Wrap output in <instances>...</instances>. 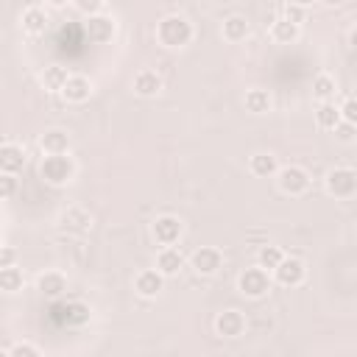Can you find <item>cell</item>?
<instances>
[{
	"label": "cell",
	"instance_id": "cell-1",
	"mask_svg": "<svg viewBox=\"0 0 357 357\" xmlns=\"http://www.w3.org/2000/svg\"><path fill=\"white\" fill-rule=\"evenodd\" d=\"M156 39L165 47H184L192 42V25L181 14H167L156 22Z\"/></svg>",
	"mask_w": 357,
	"mask_h": 357
},
{
	"label": "cell",
	"instance_id": "cell-2",
	"mask_svg": "<svg viewBox=\"0 0 357 357\" xmlns=\"http://www.w3.org/2000/svg\"><path fill=\"white\" fill-rule=\"evenodd\" d=\"M39 176H42L47 184L61 187V184L73 181L75 165H73V159H70L67 153H45V159H42V165H39Z\"/></svg>",
	"mask_w": 357,
	"mask_h": 357
},
{
	"label": "cell",
	"instance_id": "cell-3",
	"mask_svg": "<svg viewBox=\"0 0 357 357\" xmlns=\"http://www.w3.org/2000/svg\"><path fill=\"white\" fill-rule=\"evenodd\" d=\"M326 192L335 198H351L357 192V173L351 167H332L324 178Z\"/></svg>",
	"mask_w": 357,
	"mask_h": 357
},
{
	"label": "cell",
	"instance_id": "cell-4",
	"mask_svg": "<svg viewBox=\"0 0 357 357\" xmlns=\"http://www.w3.org/2000/svg\"><path fill=\"white\" fill-rule=\"evenodd\" d=\"M237 290L248 298H259L271 290V273L265 268H245L240 276H237Z\"/></svg>",
	"mask_w": 357,
	"mask_h": 357
},
{
	"label": "cell",
	"instance_id": "cell-5",
	"mask_svg": "<svg viewBox=\"0 0 357 357\" xmlns=\"http://www.w3.org/2000/svg\"><path fill=\"white\" fill-rule=\"evenodd\" d=\"M276 181L284 195H304L310 190V173L298 165H287V167L276 170Z\"/></svg>",
	"mask_w": 357,
	"mask_h": 357
},
{
	"label": "cell",
	"instance_id": "cell-6",
	"mask_svg": "<svg viewBox=\"0 0 357 357\" xmlns=\"http://www.w3.org/2000/svg\"><path fill=\"white\" fill-rule=\"evenodd\" d=\"M271 273H273V282L276 284H282V287H298L304 282V276H307V268L296 257H282V262Z\"/></svg>",
	"mask_w": 357,
	"mask_h": 357
},
{
	"label": "cell",
	"instance_id": "cell-7",
	"mask_svg": "<svg viewBox=\"0 0 357 357\" xmlns=\"http://www.w3.org/2000/svg\"><path fill=\"white\" fill-rule=\"evenodd\" d=\"M114 31H117V22L106 14H92L86 17V25H84V33L92 45H106L114 39Z\"/></svg>",
	"mask_w": 357,
	"mask_h": 357
},
{
	"label": "cell",
	"instance_id": "cell-8",
	"mask_svg": "<svg viewBox=\"0 0 357 357\" xmlns=\"http://www.w3.org/2000/svg\"><path fill=\"white\" fill-rule=\"evenodd\" d=\"M190 268L195 273H201V276H212V273H218L223 268V254L218 248H212V245H201L198 251H192Z\"/></svg>",
	"mask_w": 357,
	"mask_h": 357
},
{
	"label": "cell",
	"instance_id": "cell-9",
	"mask_svg": "<svg viewBox=\"0 0 357 357\" xmlns=\"http://www.w3.org/2000/svg\"><path fill=\"white\" fill-rule=\"evenodd\" d=\"M151 234H153V240L159 245H176L178 237H181V220L173 218V215H162V218L153 220Z\"/></svg>",
	"mask_w": 357,
	"mask_h": 357
},
{
	"label": "cell",
	"instance_id": "cell-10",
	"mask_svg": "<svg viewBox=\"0 0 357 357\" xmlns=\"http://www.w3.org/2000/svg\"><path fill=\"white\" fill-rule=\"evenodd\" d=\"M59 226L64 231H70V234H86L92 229V215L86 209H81V206H70L67 212H61Z\"/></svg>",
	"mask_w": 357,
	"mask_h": 357
},
{
	"label": "cell",
	"instance_id": "cell-11",
	"mask_svg": "<svg viewBox=\"0 0 357 357\" xmlns=\"http://www.w3.org/2000/svg\"><path fill=\"white\" fill-rule=\"evenodd\" d=\"M215 332L220 337H240L245 332V315L237 312V310H223L215 318Z\"/></svg>",
	"mask_w": 357,
	"mask_h": 357
},
{
	"label": "cell",
	"instance_id": "cell-12",
	"mask_svg": "<svg viewBox=\"0 0 357 357\" xmlns=\"http://www.w3.org/2000/svg\"><path fill=\"white\" fill-rule=\"evenodd\" d=\"M89 95H92V81L86 75H67V81L61 86V98L67 103H84V100H89Z\"/></svg>",
	"mask_w": 357,
	"mask_h": 357
},
{
	"label": "cell",
	"instance_id": "cell-13",
	"mask_svg": "<svg viewBox=\"0 0 357 357\" xmlns=\"http://www.w3.org/2000/svg\"><path fill=\"white\" fill-rule=\"evenodd\" d=\"M165 287V276L156 271V268H148V271H139L137 279H134V290L142 296V298H156Z\"/></svg>",
	"mask_w": 357,
	"mask_h": 357
},
{
	"label": "cell",
	"instance_id": "cell-14",
	"mask_svg": "<svg viewBox=\"0 0 357 357\" xmlns=\"http://www.w3.org/2000/svg\"><path fill=\"white\" fill-rule=\"evenodd\" d=\"M25 167V151L17 142H6L0 145V173H11L17 176Z\"/></svg>",
	"mask_w": 357,
	"mask_h": 357
},
{
	"label": "cell",
	"instance_id": "cell-15",
	"mask_svg": "<svg viewBox=\"0 0 357 357\" xmlns=\"http://www.w3.org/2000/svg\"><path fill=\"white\" fill-rule=\"evenodd\" d=\"M184 268V254L173 245H162V251L156 254V271L162 276H176Z\"/></svg>",
	"mask_w": 357,
	"mask_h": 357
},
{
	"label": "cell",
	"instance_id": "cell-16",
	"mask_svg": "<svg viewBox=\"0 0 357 357\" xmlns=\"http://www.w3.org/2000/svg\"><path fill=\"white\" fill-rule=\"evenodd\" d=\"M36 290H39L45 298H61L64 290H67V279H64V273H59V271H45V273L36 279Z\"/></svg>",
	"mask_w": 357,
	"mask_h": 357
},
{
	"label": "cell",
	"instance_id": "cell-17",
	"mask_svg": "<svg viewBox=\"0 0 357 357\" xmlns=\"http://www.w3.org/2000/svg\"><path fill=\"white\" fill-rule=\"evenodd\" d=\"M22 31L28 33V36H42L45 31H47V14H45V8H39V6H31V8H25L22 11Z\"/></svg>",
	"mask_w": 357,
	"mask_h": 357
},
{
	"label": "cell",
	"instance_id": "cell-18",
	"mask_svg": "<svg viewBox=\"0 0 357 357\" xmlns=\"http://www.w3.org/2000/svg\"><path fill=\"white\" fill-rule=\"evenodd\" d=\"M39 148H42V153H67L70 151V134L61 128H50L42 134Z\"/></svg>",
	"mask_w": 357,
	"mask_h": 357
},
{
	"label": "cell",
	"instance_id": "cell-19",
	"mask_svg": "<svg viewBox=\"0 0 357 357\" xmlns=\"http://www.w3.org/2000/svg\"><path fill=\"white\" fill-rule=\"evenodd\" d=\"M248 31H251V28H248V20L240 17V14L226 17L223 25H220V33H223L226 42H243V39L248 36Z\"/></svg>",
	"mask_w": 357,
	"mask_h": 357
},
{
	"label": "cell",
	"instance_id": "cell-20",
	"mask_svg": "<svg viewBox=\"0 0 357 357\" xmlns=\"http://www.w3.org/2000/svg\"><path fill=\"white\" fill-rule=\"evenodd\" d=\"M162 89V78L153 73V70H139L134 75V92L139 98H153L156 92Z\"/></svg>",
	"mask_w": 357,
	"mask_h": 357
},
{
	"label": "cell",
	"instance_id": "cell-21",
	"mask_svg": "<svg viewBox=\"0 0 357 357\" xmlns=\"http://www.w3.org/2000/svg\"><path fill=\"white\" fill-rule=\"evenodd\" d=\"M67 75H70L67 67H61V64H47V67L39 73V81H42L45 89H50V92H61Z\"/></svg>",
	"mask_w": 357,
	"mask_h": 357
},
{
	"label": "cell",
	"instance_id": "cell-22",
	"mask_svg": "<svg viewBox=\"0 0 357 357\" xmlns=\"http://www.w3.org/2000/svg\"><path fill=\"white\" fill-rule=\"evenodd\" d=\"M248 170L254 176H259V178H268V176H273L279 170V165H276V156L273 153H254L248 159Z\"/></svg>",
	"mask_w": 357,
	"mask_h": 357
},
{
	"label": "cell",
	"instance_id": "cell-23",
	"mask_svg": "<svg viewBox=\"0 0 357 357\" xmlns=\"http://www.w3.org/2000/svg\"><path fill=\"white\" fill-rule=\"evenodd\" d=\"M271 39L279 42V45H290V42L298 39V25H293V22L279 17V20L271 22Z\"/></svg>",
	"mask_w": 357,
	"mask_h": 357
},
{
	"label": "cell",
	"instance_id": "cell-24",
	"mask_svg": "<svg viewBox=\"0 0 357 357\" xmlns=\"http://www.w3.org/2000/svg\"><path fill=\"white\" fill-rule=\"evenodd\" d=\"M25 284V276L17 265H8V268H0V290L3 293H20Z\"/></svg>",
	"mask_w": 357,
	"mask_h": 357
},
{
	"label": "cell",
	"instance_id": "cell-25",
	"mask_svg": "<svg viewBox=\"0 0 357 357\" xmlns=\"http://www.w3.org/2000/svg\"><path fill=\"white\" fill-rule=\"evenodd\" d=\"M337 120H340V112H337V106H335L332 100H324V103L315 109V123H318V128L332 131V128L337 126Z\"/></svg>",
	"mask_w": 357,
	"mask_h": 357
},
{
	"label": "cell",
	"instance_id": "cell-26",
	"mask_svg": "<svg viewBox=\"0 0 357 357\" xmlns=\"http://www.w3.org/2000/svg\"><path fill=\"white\" fill-rule=\"evenodd\" d=\"M335 92H337V84H335L332 75H326V73L315 75V81H312V95H315L321 103H324V100H332Z\"/></svg>",
	"mask_w": 357,
	"mask_h": 357
},
{
	"label": "cell",
	"instance_id": "cell-27",
	"mask_svg": "<svg viewBox=\"0 0 357 357\" xmlns=\"http://www.w3.org/2000/svg\"><path fill=\"white\" fill-rule=\"evenodd\" d=\"M245 109L251 114H265L271 109V95L265 89H248L245 92Z\"/></svg>",
	"mask_w": 357,
	"mask_h": 357
},
{
	"label": "cell",
	"instance_id": "cell-28",
	"mask_svg": "<svg viewBox=\"0 0 357 357\" xmlns=\"http://www.w3.org/2000/svg\"><path fill=\"white\" fill-rule=\"evenodd\" d=\"M282 257H284V251H282L279 245H268V243H265V245L259 248V254H257L259 268H265L268 273H271V271H273V268L282 262Z\"/></svg>",
	"mask_w": 357,
	"mask_h": 357
},
{
	"label": "cell",
	"instance_id": "cell-29",
	"mask_svg": "<svg viewBox=\"0 0 357 357\" xmlns=\"http://www.w3.org/2000/svg\"><path fill=\"white\" fill-rule=\"evenodd\" d=\"M92 318V310L84 301H67V326H81Z\"/></svg>",
	"mask_w": 357,
	"mask_h": 357
},
{
	"label": "cell",
	"instance_id": "cell-30",
	"mask_svg": "<svg viewBox=\"0 0 357 357\" xmlns=\"http://www.w3.org/2000/svg\"><path fill=\"white\" fill-rule=\"evenodd\" d=\"M304 17H307L304 6H298V3H284V6H282V20L293 22V25H301V22H304Z\"/></svg>",
	"mask_w": 357,
	"mask_h": 357
},
{
	"label": "cell",
	"instance_id": "cell-31",
	"mask_svg": "<svg viewBox=\"0 0 357 357\" xmlns=\"http://www.w3.org/2000/svg\"><path fill=\"white\" fill-rule=\"evenodd\" d=\"M73 6H75L84 17H92V14H100L103 0H73Z\"/></svg>",
	"mask_w": 357,
	"mask_h": 357
},
{
	"label": "cell",
	"instance_id": "cell-32",
	"mask_svg": "<svg viewBox=\"0 0 357 357\" xmlns=\"http://www.w3.org/2000/svg\"><path fill=\"white\" fill-rule=\"evenodd\" d=\"M337 112H340V120H346V123H357V100H354L351 95L343 100V106H340Z\"/></svg>",
	"mask_w": 357,
	"mask_h": 357
},
{
	"label": "cell",
	"instance_id": "cell-33",
	"mask_svg": "<svg viewBox=\"0 0 357 357\" xmlns=\"http://www.w3.org/2000/svg\"><path fill=\"white\" fill-rule=\"evenodd\" d=\"M332 131H335V139H340V142H351V139H354V123L337 120V126H335Z\"/></svg>",
	"mask_w": 357,
	"mask_h": 357
},
{
	"label": "cell",
	"instance_id": "cell-34",
	"mask_svg": "<svg viewBox=\"0 0 357 357\" xmlns=\"http://www.w3.org/2000/svg\"><path fill=\"white\" fill-rule=\"evenodd\" d=\"M17 192V176L0 173V198H11Z\"/></svg>",
	"mask_w": 357,
	"mask_h": 357
},
{
	"label": "cell",
	"instance_id": "cell-35",
	"mask_svg": "<svg viewBox=\"0 0 357 357\" xmlns=\"http://www.w3.org/2000/svg\"><path fill=\"white\" fill-rule=\"evenodd\" d=\"M8 354H11V357H36L39 349L31 346V343H14V346L8 349Z\"/></svg>",
	"mask_w": 357,
	"mask_h": 357
},
{
	"label": "cell",
	"instance_id": "cell-36",
	"mask_svg": "<svg viewBox=\"0 0 357 357\" xmlns=\"http://www.w3.org/2000/svg\"><path fill=\"white\" fill-rule=\"evenodd\" d=\"M8 265H17V251L8 245H0V268H8Z\"/></svg>",
	"mask_w": 357,
	"mask_h": 357
},
{
	"label": "cell",
	"instance_id": "cell-37",
	"mask_svg": "<svg viewBox=\"0 0 357 357\" xmlns=\"http://www.w3.org/2000/svg\"><path fill=\"white\" fill-rule=\"evenodd\" d=\"M318 3H324V6H329V8H335V6H340V3H346V0H318Z\"/></svg>",
	"mask_w": 357,
	"mask_h": 357
},
{
	"label": "cell",
	"instance_id": "cell-38",
	"mask_svg": "<svg viewBox=\"0 0 357 357\" xmlns=\"http://www.w3.org/2000/svg\"><path fill=\"white\" fill-rule=\"evenodd\" d=\"M50 6H56V8H61V6H67V3H73V0H47Z\"/></svg>",
	"mask_w": 357,
	"mask_h": 357
},
{
	"label": "cell",
	"instance_id": "cell-39",
	"mask_svg": "<svg viewBox=\"0 0 357 357\" xmlns=\"http://www.w3.org/2000/svg\"><path fill=\"white\" fill-rule=\"evenodd\" d=\"M293 3H298V6H307V3H312V0H293Z\"/></svg>",
	"mask_w": 357,
	"mask_h": 357
},
{
	"label": "cell",
	"instance_id": "cell-40",
	"mask_svg": "<svg viewBox=\"0 0 357 357\" xmlns=\"http://www.w3.org/2000/svg\"><path fill=\"white\" fill-rule=\"evenodd\" d=\"M0 245H3V240H0Z\"/></svg>",
	"mask_w": 357,
	"mask_h": 357
}]
</instances>
